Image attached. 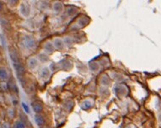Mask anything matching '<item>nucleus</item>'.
Segmentation results:
<instances>
[{
	"label": "nucleus",
	"mask_w": 161,
	"mask_h": 128,
	"mask_svg": "<svg viewBox=\"0 0 161 128\" xmlns=\"http://www.w3.org/2000/svg\"><path fill=\"white\" fill-rule=\"evenodd\" d=\"M32 107H33V111H35L36 114H40L43 111V106L39 102L32 103Z\"/></svg>",
	"instance_id": "423d86ee"
},
{
	"label": "nucleus",
	"mask_w": 161,
	"mask_h": 128,
	"mask_svg": "<svg viewBox=\"0 0 161 128\" xmlns=\"http://www.w3.org/2000/svg\"><path fill=\"white\" fill-rule=\"evenodd\" d=\"M1 9H2V3L0 2V10H1Z\"/></svg>",
	"instance_id": "6ab92c4d"
},
{
	"label": "nucleus",
	"mask_w": 161,
	"mask_h": 128,
	"mask_svg": "<svg viewBox=\"0 0 161 128\" xmlns=\"http://www.w3.org/2000/svg\"><path fill=\"white\" fill-rule=\"evenodd\" d=\"M75 12H76V9H73V7H70V8L67 9V13H68V15H73Z\"/></svg>",
	"instance_id": "2eb2a0df"
},
{
	"label": "nucleus",
	"mask_w": 161,
	"mask_h": 128,
	"mask_svg": "<svg viewBox=\"0 0 161 128\" xmlns=\"http://www.w3.org/2000/svg\"><path fill=\"white\" fill-rule=\"evenodd\" d=\"M52 9L57 13H60L63 10V4L61 2H55L52 5Z\"/></svg>",
	"instance_id": "6e6552de"
},
{
	"label": "nucleus",
	"mask_w": 161,
	"mask_h": 128,
	"mask_svg": "<svg viewBox=\"0 0 161 128\" xmlns=\"http://www.w3.org/2000/svg\"><path fill=\"white\" fill-rule=\"evenodd\" d=\"M39 59H40V62H46L48 60V57L46 54H39Z\"/></svg>",
	"instance_id": "ddd939ff"
},
{
	"label": "nucleus",
	"mask_w": 161,
	"mask_h": 128,
	"mask_svg": "<svg viewBox=\"0 0 161 128\" xmlns=\"http://www.w3.org/2000/svg\"><path fill=\"white\" fill-rule=\"evenodd\" d=\"M54 49V45L52 42H51V41H48V42H46L44 46V50L46 51V53H52L53 52Z\"/></svg>",
	"instance_id": "1a4fd4ad"
},
{
	"label": "nucleus",
	"mask_w": 161,
	"mask_h": 128,
	"mask_svg": "<svg viewBox=\"0 0 161 128\" xmlns=\"http://www.w3.org/2000/svg\"><path fill=\"white\" fill-rule=\"evenodd\" d=\"M99 64L97 62H92L90 63V68L92 71H97L99 69Z\"/></svg>",
	"instance_id": "4468645a"
},
{
	"label": "nucleus",
	"mask_w": 161,
	"mask_h": 128,
	"mask_svg": "<svg viewBox=\"0 0 161 128\" xmlns=\"http://www.w3.org/2000/svg\"><path fill=\"white\" fill-rule=\"evenodd\" d=\"M90 107H91V103L90 101H85V104L83 105V108L86 110V109H89Z\"/></svg>",
	"instance_id": "dca6fc26"
},
{
	"label": "nucleus",
	"mask_w": 161,
	"mask_h": 128,
	"mask_svg": "<svg viewBox=\"0 0 161 128\" xmlns=\"http://www.w3.org/2000/svg\"><path fill=\"white\" fill-rule=\"evenodd\" d=\"M9 55H10V58L12 60L13 67L15 68L16 72L18 73L19 75H23L25 72V68L23 65V63L20 61V59L19 58L18 53L14 50V49H10L9 51Z\"/></svg>",
	"instance_id": "f257e3e1"
},
{
	"label": "nucleus",
	"mask_w": 161,
	"mask_h": 128,
	"mask_svg": "<svg viewBox=\"0 0 161 128\" xmlns=\"http://www.w3.org/2000/svg\"><path fill=\"white\" fill-rule=\"evenodd\" d=\"M35 121H36V123L37 126H39L40 127H42L46 123V121L44 119V117L42 116L40 114H36L35 115Z\"/></svg>",
	"instance_id": "7ed1b4c3"
},
{
	"label": "nucleus",
	"mask_w": 161,
	"mask_h": 128,
	"mask_svg": "<svg viewBox=\"0 0 161 128\" xmlns=\"http://www.w3.org/2000/svg\"><path fill=\"white\" fill-rule=\"evenodd\" d=\"M23 106H24V108H25V111H27V112H29V109H28V106H25V104H23Z\"/></svg>",
	"instance_id": "f3484780"
},
{
	"label": "nucleus",
	"mask_w": 161,
	"mask_h": 128,
	"mask_svg": "<svg viewBox=\"0 0 161 128\" xmlns=\"http://www.w3.org/2000/svg\"><path fill=\"white\" fill-rule=\"evenodd\" d=\"M9 77L8 71L4 67H0V80H6Z\"/></svg>",
	"instance_id": "9b49d317"
},
{
	"label": "nucleus",
	"mask_w": 161,
	"mask_h": 128,
	"mask_svg": "<svg viewBox=\"0 0 161 128\" xmlns=\"http://www.w3.org/2000/svg\"><path fill=\"white\" fill-rule=\"evenodd\" d=\"M13 128H26L25 123H23L22 121H16L13 125Z\"/></svg>",
	"instance_id": "f8f14e48"
},
{
	"label": "nucleus",
	"mask_w": 161,
	"mask_h": 128,
	"mask_svg": "<svg viewBox=\"0 0 161 128\" xmlns=\"http://www.w3.org/2000/svg\"><path fill=\"white\" fill-rule=\"evenodd\" d=\"M40 128H45V127H40Z\"/></svg>",
	"instance_id": "aec40b11"
},
{
	"label": "nucleus",
	"mask_w": 161,
	"mask_h": 128,
	"mask_svg": "<svg viewBox=\"0 0 161 128\" xmlns=\"http://www.w3.org/2000/svg\"><path fill=\"white\" fill-rule=\"evenodd\" d=\"M28 65H29V67L31 69H34V68H36V67L38 66V60L36 58H30L29 61H28Z\"/></svg>",
	"instance_id": "9d476101"
},
{
	"label": "nucleus",
	"mask_w": 161,
	"mask_h": 128,
	"mask_svg": "<svg viewBox=\"0 0 161 128\" xmlns=\"http://www.w3.org/2000/svg\"><path fill=\"white\" fill-rule=\"evenodd\" d=\"M159 120H160V121L161 122V114H160V115H159Z\"/></svg>",
	"instance_id": "a211bd4d"
},
{
	"label": "nucleus",
	"mask_w": 161,
	"mask_h": 128,
	"mask_svg": "<svg viewBox=\"0 0 161 128\" xmlns=\"http://www.w3.org/2000/svg\"><path fill=\"white\" fill-rule=\"evenodd\" d=\"M23 43L27 49H33L36 46V41L35 39L31 35H26L23 38Z\"/></svg>",
	"instance_id": "f03ea898"
},
{
	"label": "nucleus",
	"mask_w": 161,
	"mask_h": 128,
	"mask_svg": "<svg viewBox=\"0 0 161 128\" xmlns=\"http://www.w3.org/2000/svg\"><path fill=\"white\" fill-rule=\"evenodd\" d=\"M54 47L58 50H63L64 47V41L60 38H55L53 40Z\"/></svg>",
	"instance_id": "39448f33"
},
{
	"label": "nucleus",
	"mask_w": 161,
	"mask_h": 128,
	"mask_svg": "<svg viewBox=\"0 0 161 128\" xmlns=\"http://www.w3.org/2000/svg\"><path fill=\"white\" fill-rule=\"evenodd\" d=\"M50 74H51V71L48 67H43L40 70V76L42 79H47L50 77Z\"/></svg>",
	"instance_id": "0eeeda50"
},
{
	"label": "nucleus",
	"mask_w": 161,
	"mask_h": 128,
	"mask_svg": "<svg viewBox=\"0 0 161 128\" xmlns=\"http://www.w3.org/2000/svg\"><path fill=\"white\" fill-rule=\"evenodd\" d=\"M20 13H22L24 16H29V14L31 13V9L29 7V5L26 4H22L19 9Z\"/></svg>",
	"instance_id": "20e7f679"
}]
</instances>
